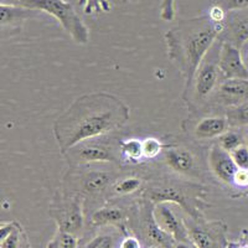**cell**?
Here are the masks:
<instances>
[{"mask_svg":"<svg viewBox=\"0 0 248 248\" xmlns=\"http://www.w3.org/2000/svg\"><path fill=\"white\" fill-rule=\"evenodd\" d=\"M129 119V108L122 99L106 92L78 97L56 119L54 136L62 155L83 141L101 138L121 129Z\"/></svg>","mask_w":248,"mask_h":248,"instance_id":"cell-1","label":"cell"},{"mask_svg":"<svg viewBox=\"0 0 248 248\" xmlns=\"http://www.w3.org/2000/svg\"><path fill=\"white\" fill-rule=\"evenodd\" d=\"M225 23L217 24L207 14L181 20L164 35L168 57L184 77L183 99L189 94L195 76L206 55L220 39Z\"/></svg>","mask_w":248,"mask_h":248,"instance_id":"cell-2","label":"cell"},{"mask_svg":"<svg viewBox=\"0 0 248 248\" xmlns=\"http://www.w3.org/2000/svg\"><path fill=\"white\" fill-rule=\"evenodd\" d=\"M209 189L202 184L183 179L179 175H161L145 181L141 198L158 203H171L179 206L192 218L203 217L202 211L209 207Z\"/></svg>","mask_w":248,"mask_h":248,"instance_id":"cell-3","label":"cell"},{"mask_svg":"<svg viewBox=\"0 0 248 248\" xmlns=\"http://www.w3.org/2000/svg\"><path fill=\"white\" fill-rule=\"evenodd\" d=\"M12 4L51 15L78 45L90 41V29L67 0H10Z\"/></svg>","mask_w":248,"mask_h":248,"instance_id":"cell-4","label":"cell"},{"mask_svg":"<svg viewBox=\"0 0 248 248\" xmlns=\"http://www.w3.org/2000/svg\"><path fill=\"white\" fill-rule=\"evenodd\" d=\"M161 156L164 164L174 174L187 179H203L205 171L202 170L201 158L189 145L178 141H164Z\"/></svg>","mask_w":248,"mask_h":248,"instance_id":"cell-5","label":"cell"},{"mask_svg":"<svg viewBox=\"0 0 248 248\" xmlns=\"http://www.w3.org/2000/svg\"><path fill=\"white\" fill-rule=\"evenodd\" d=\"M221 81H222V76L218 67V56L216 61L203 60L202 65L200 66L192 82L191 90L187 97L184 99L186 106L194 113L198 112L199 106L210 101Z\"/></svg>","mask_w":248,"mask_h":248,"instance_id":"cell-6","label":"cell"},{"mask_svg":"<svg viewBox=\"0 0 248 248\" xmlns=\"http://www.w3.org/2000/svg\"><path fill=\"white\" fill-rule=\"evenodd\" d=\"M187 230L190 242L195 248H227V226L222 221H207L203 217L183 218Z\"/></svg>","mask_w":248,"mask_h":248,"instance_id":"cell-7","label":"cell"},{"mask_svg":"<svg viewBox=\"0 0 248 248\" xmlns=\"http://www.w3.org/2000/svg\"><path fill=\"white\" fill-rule=\"evenodd\" d=\"M54 207L50 214L57 223V230L66 233L77 236L83 229V196L79 194H71L60 196L55 200Z\"/></svg>","mask_w":248,"mask_h":248,"instance_id":"cell-8","label":"cell"},{"mask_svg":"<svg viewBox=\"0 0 248 248\" xmlns=\"http://www.w3.org/2000/svg\"><path fill=\"white\" fill-rule=\"evenodd\" d=\"M155 205L150 200L145 198L139 199L136 202V206L133 207L136 220L139 222V227L141 233L147 237L148 240L154 245L161 248H172L176 241L170 236L169 233L161 229L159 223L156 222L154 215Z\"/></svg>","mask_w":248,"mask_h":248,"instance_id":"cell-9","label":"cell"},{"mask_svg":"<svg viewBox=\"0 0 248 248\" xmlns=\"http://www.w3.org/2000/svg\"><path fill=\"white\" fill-rule=\"evenodd\" d=\"M63 156L74 167L97 163L121 164V159H118L112 145L103 141L97 143L93 139L71 148L66 154H63Z\"/></svg>","mask_w":248,"mask_h":248,"instance_id":"cell-10","label":"cell"},{"mask_svg":"<svg viewBox=\"0 0 248 248\" xmlns=\"http://www.w3.org/2000/svg\"><path fill=\"white\" fill-rule=\"evenodd\" d=\"M221 43V41H220ZM218 67L223 79H248V66L240 48L229 43H221Z\"/></svg>","mask_w":248,"mask_h":248,"instance_id":"cell-11","label":"cell"},{"mask_svg":"<svg viewBox=\"0 0 248 248\" xmlns=\"http://www.w3.org/2000/svg\"><path fill=\"white\" fill-rule=\"evenodd\" d=\"M189 123V127L184 128L192 136L195 140H210V139H218L223 133L230 129V123L226 118V114H205L199 117L195 122L185 121Z\"/></svg>","mask_w":248,"mask_h":248,"instance_id":"cell-12","label":"cell"},{"mask_svg":"<svg viewBox=\"0 0 248 248\" xmlns=\"http://www.w3.org/2000/svg\"><path fill=\"white\" fill-rule=\"evenodd\" d=\"M209 102L226 109L248 102V79H223Z\"/></svg>","mask_w":248,"mask_h":248,"instance_id":"cell-13","label":"cell"},{"mask_svg":"<svg viewBox=\"0 0 248 248\" xmlns=\"http://www.w3.org/2000/svg\"><path fill=\"white\" fill-rule=\"evenodd\" d=\"M207 167L217 180L232 186L238 167L232 159L231 153L226 152L218 144H214L207 153Z\"/></svg>","mask_w":248,"mask_h":248,"instance_id":"cell-14","label":"cell"},{"mask_svg":"<svg viewBox=\"0 0 248 248\" xmlns=\"http://www.w3.org/2000/svg\"><path fill=\"white\" fill-rule=\"evenodd\" d=\"M218 40L221 43L231 44L240 50L248 43V9L227 13L225 29Z\"/></svg>","mask_w":248,"mask_h":248,"instance_id":"cell-15","label":"cell"},{"mask_svg":"<svg viewBox=\"0 0 248 248\" xmlns=\"http://www.w3.org/2000/svg\"><path fill=\"white\" fill-rule=\"evenodd\" d=\"M171 203H158L155 205L154 215L156 222L164 231L169 233L176 242H190L187 230L184 220L179 218L171 210Z\"/></svg>","mask_w":248,"mask_h":248,"instance_id":"cell-16","label":"cell"},{"mask_svg":"<svg viewBox=\"0 0 248 248\" xmlns=\"http://www.w3.org/2000/svg\"><path fill=\"white\" fill-rule=\"evenodd\" d=\"M116 183V176L113 172L107 170H86L79 175V195L97 198Z\"/></svg>","mask_w":248,"mask_h":248,"instance_id":"cell-17","label":"cell"},{"mask_svg":"<svg viewBox=\"0 0 248 248\" xmlns=\"http://www.w3.org/2000/svg\"><path fill=\"white\" fill-rule=\"evenodd\" d=\"M127 212L121 209V207H118V206H103V207L93 212L92 217H91L92 225L97 226V227L116 226L123 232H125V222H127Z\"/></svg>","mask_w":248,"mask_h":248,"instance_id":"cell-18","label":"cell"},{"mask_svg":"<svg viewBox=\"0 0 248 248\" xmlns=\"http://www.w3.org/2000/svg\"><path fill=\"white\" fill-rule=\"evenodd\" d=\"M0 248H30L28 236L17 221L3 222L0 226Z\"/></svg>","mask_w":248,"mask_h":248,"instance_id":"cell-19","label":"cell"},{"mask_svg":"<svg viewBox=\"0 0 248 248\" xmlns=\"http://www.w3.org/2000/svg\"><path fill=\"white\" fill-rule=\"evenodd\" d=\"M0 13H1L0 24H1V28L4 29L6 26H9V28H20V25H23L26 20L36 16L39 12L16 5V4H8L3 1L1 5H0Z\"/></svg>","mask_w":248,"mask_h":248,"instance_id":"cell-20","label":"cell"},{"mask_svg":"<svg viewBox=\"0 0 248 248\" xmlns=\"http://www.w3.org/2000/svg\"><path fill=\"white\" fill-rule=\"evenodd\" d=\"M119 154L128 163L138 164L144 160L143 140L137 138L124 139L119 143Z\"/></svg>","mask_w":248,"mask_h":248,"instance_id":"cell-21","label":"cell"},{"mask_svg":"<svg viewBox=\"0 0 248 248\" xmlns=\"http://www.w3.org/2000/svg\"><path fill=\"white\" fill-rule=\"evenodd\" d=\"M144 184H145V181L143 179L138 178V176H128V178L117 181L113 185V190L119 196H127V195L141 191L144 187Z\"/></svg>","mask_w":248,"mask_h":248,"instance_id":"cell-22","label":"cell"},{"mask_svg":"<svg viewBox=\"0 0 248 248\" xmlns=\"http://www.w3.org/2000/svg\"><path fill=\"white\" fill-rule=\"evenodd\" d=\"M225 114L230 123V127H248V102H245L236 107L227 108Z\"/></svg>","mask_w":248,"mask_h":248,"instance_id":"cell-23","label":"cell"},{"mask_svg":"<svg viewBox=\"0 0 248 248\" xmlns=\"http://www.w3.org/2000/svg\"><path fill=\"white\" fill-rule=\"evenodd\" d=\"M245 143V134L241 133L240 130L234 129H229L226 133H223L220 138L217 139V144L223 150L229 153H232L233 150H236L237 148H240Z\"/></svg>","mask_w":248,"mask_h":248,"instance_id":"cell-24","label":"cell"},{"mask_svg":"<svg viewBox=\"0 0 248 248\" xmlns=\"http://www.w3.org/2000/svg\"><path fill=\"white\" fill-rule=\"evenodd\" d=\"M78 5L86 15L109 13L112 10L109 0H78Z\"/></svg>","mask_w":248,"mask_h":248,"instance_id":"cell-25","label":"cell"},{"mask_svg":"<svg viewBox=\"0 0 248 248\" xmlns=\"http://www.w3.org/2000/svg\"><path fill=\"white\" fill-rule=\"evenodd\" d=\"M77 245H78L77 236L57 230L56 234L47 243L46 248H77Z\"/></svg>","mask_w":248,"mask_h":248,"instance_id":"cell-26","label":"cell"},{"mask_svg":"<svg viewBox=\"0 0 248 248\" xmlns=\"http://www.w3.org/2000/svg\"><path fill=\"white\" fill-rule=\"evenodd\" d=\"M164 149V141L159 140L158 138L149 137L143 140V153L144 159H156L161 155Z\"/></svg>","mask_w":248,"mask_h":248,"instance_id":"cell-27","label":"cell"},{"mask_svg":"<svg viewBox=\"0 0 248 248\" xmlns=\"http://www.w3.org/2000/svg\"><path fill=\"white\" fill-rule=\"evenodd\" d=\"M86 248H116V238L109 233L97 234L87 243Z\"/></svg>","mask_w":248,"mask_h":248,"instance_id":"cell-28","label":"cell"},{"mask_svg":"<svg viewBox=\"0 0 248 248\" xmlns=\"http://www.w3.org/2000/svg\"><path fill=\"white\" fill-rule=\"evenodd\" d=\"M159 10H160L161 20L172 21L176 15V0H161Z\"/></svg>","mask_w":248,"mask_h":248,"instance_id":"cell-29","label":"cell"},{"mask_svg":"<svg viewBox=\"0 0 248 248\" xmlns=\"http://www.w3.org/2000/svg\"><path fill=\"white\" fill-rule=\"evenodd\" d=\"M231 155L236 165L238 167V169L248 170V147L246 144H243L240 148L233 150Z\"/></svg>","mask_w":248,"mask_h":248,"instance_id":"cell-30","label":"cell"},{"mask_svg":"<svg viewBox=\"0 0 248 248\" xmlns=\"http://www.w3.org/2000/svg\"><path fill=\"white\" fill-rule=\"evenodd\" d=\"M216 3L222 6L227 13L248 9V0H217Z\"/></svg>","mask_w":248,"mask_h":248,"instance_id":"cell-31","label":"cell"},{"mask_svg":"<svg viewBox=\"0 0 248 248\" xmlns=\"http://www.w3.org/2000/svg\"><path fill=\"white\" fill-rule=\"evenodd\" d=\"M207 15H209L210 19H211L212 21H215V23L223 24L225 23L226 16H227V12H226L222 6H220L217 3H215L214 5L209 9Z\"/></svg>","mask_w":248,"mask_h":248,"instance_id":"cell-32","label":"cell"},{"mask_svg":"<svg viewBox=\"0 0 248 248\" xmlns=\"http://www.w3.org/2000/svg\"><path fill=\"white\" fill-rule=\"evenodd\" d=\"M232 186L237 189H248V170L238 169L233 178Z\"/></svg>","mask_w":248,"mask_h":248,"instance_id":"cell-33","label":"cell"},{"mask_svg":"<svg viewBox=\"0 0 248 248\" xmlns=\"http://www.w3.org/2000/svg\"><path fill=\"white\" fill-rule=\"evenodd\" d=\"M119 248H140V243H139V240L137 237L127 234L119 245Z\"/></svg>","mask_w":248,"mask_h":248,"instance_id":"cell-34","label":"cell"},{"mask_svg":"<svg viewBox=\"0 0 248 248\" xmlns=\"http://www.w3.org/2000/svg\"><path fill=\"white\" fill-rule=\"evenodd\" d=\"M245 141H246V145L248 147V127L246 128L245 130Z\"/></svg>","mask_w":248,"mask_h":248,"instance_id":"cell-35","label":"cell"},{"mask_svg":"<svg viewBox=\"0 0 248 248\" xmlns=\"http://www.w3.org/2000/svg\"><path fill=\"white\" fill-rule=\"evenodd\" d=\"M246 65L248 66V54H247V57H246Z\"/></svg>","mask_w":248,"mask_h":248,"instance_id":"cell-36","label":"cell"}]
</instances>
